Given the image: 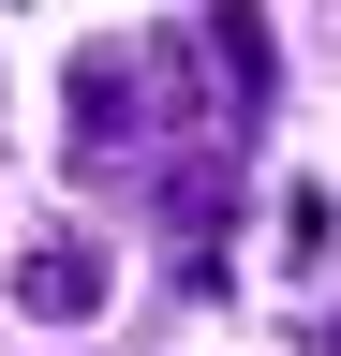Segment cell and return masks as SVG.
Returning a JSON list of instances; mask_svg holds the SVG:
<instances>
[{
    "mask_svg": "<svg viewBox=\"0 0 341 356\" xmlns=\"http://www.w3.org/2000/svg\"><path fill=\"white\" fill-rule=\"evenodd\" d=\"M178 119H149V60L134 44H104V60H74V163H104V178H134L149 149Z\"/></svg>",
    "mask_w": 341,
    "mask_h": 356,
    "instance_id": "cell-1",
    "label": "cell"
},
{
    "mask_svg": "<svg viewBox=\"0 0 341 356\" xmlns=\"http://www.w3.org/2000/svg\"><path fill=\"white\" fill-rule=\"evenodd\" d=\"M208 60H223V119H267L282 104V44L252 0H208Z\"/></svg>",
    "mask_w": 341,
    "mask_h": 356,
    "instance_id": "cell-2",
    "label": "cell"
},
{
    "mask_svg": "<svg viewBox=\"0 0 341 356\" xmlns=\"http://www.w3.org/2000/svg\"><path fill=\"white\" fill-rule=\"evenodd\" d=\"M15 312H45V327H90V312H104V252H74V238L15 252Z\"/></svg>",
    "mask_w": 341,
    "mask_h": 356,
    "instance_id": "cell-3",
    "label": "cell"
},
{
    "mask_svg": "<svg viewBox=\"0 0 341 356\" xmlns=\"http://www.w3.org/2000/svg\"><path fill=\"white\" fill-rule=\"evenodd\" d=\"M282 222H297V267H326V238H341V208H326V178H312V193H282Z\"/></svg>",
    "mask_w": 341,
    "mask_h": 356,
    "instance_id": "cell-4",
    "label": "cell"
}]
</instances>
